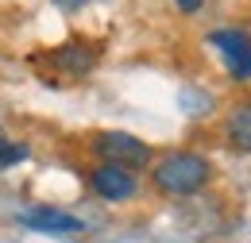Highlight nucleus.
<instances>
[{"label":"nucleus","instance_id":"f257e3e1","mask_svg":"<svg viewBox=\"0 0 251 243\" xmlns=\"http://www.w3.org/2000/svg\"><path fill=\"white\" fill-rule=\"evenodd\" d=\"M151 182H155L162 193H170V197H189V193L205 189V182H209V162H205L201 154H189V151L166 154L155 166Z\"/></svg>","mask_w":251,"mask_h":243},{"label":"nucleus","instance_id":"f03ea898","mask_svg":"<svg viewBox=\"0 0 251 243\" xmlns=\"http://www.w3.org/2000/svg\"><path fill=\"white\" fill-rule=\"evenodd\" d=\"M93 151L104 158V162H112V166H147V158H151V147L147 143H139L135 135H127V131H100L93 139Z\"/></svg>","mask_w":251,"mask_h":243},{"label":"nucleus","instance_id":"7ed1b4c3","mask_svg":"<svg viewBox=\"0 0 251 243\" xmlns=\"http://www.w3.org/2000/svg\"><path fill=\"white\" fill-rule=\"evenodd\" d=\"M209 43L224 54L232 77H251V39L244 35V31H236V27L213 31V35H209Z\"/></svg>","mask_w":251,"mask_h":243},{"label":"nucleus","instance_id":"20e7f679","mask_svg":"<svg viewBox=\"0 0 251 243\" xmlns=\"http://www.w3.org/2000/svg\"><path fill=\"white\" fill-rule=\"evenodd\" d=\"M89 185H93L97 197H104V201H127L139 189L135 174L124 170V166H112V162H100L93 174H89Z\"/></svg>","mask_w":251,"mask_h":243},{"label":"nucleus","instance_id":"39448f33","mask_svg":"<svg viewBox=\"0 0 251 243\" xmlns=\"http://www.w3.org/2000/svg\"><path fill=\"white\" fill-rule=\"evenodd\" d=\"M27 228L35 232H58V236H74V232H85V224L70 213H58V209H27L20 216Z\"/></svg>","mask_w":251,"mask_h":243},{"label":"nucleus","instance_id":"423d86ee","mask_svg":"<svg viewBox=\"0 0 251 243\" xmlns=\"http://www.w3.org/2000/svg\"><path fill=\"white\" fill-rule=\"evenodd\" d=\"M228 139L236 143V151L251 154V104H236L228 116Z\"/></svg>","mask_w":251,"mask_h":243},{"label":"nucleus","instance_id":"0eeeda50","mask_svg":"<svg viewBox=\"0 0 251 243\" xmlns=\"http://www.w3.org/2000/svg\"><path fill=\"white\" fill-rule=\"evenodd\" d=\"M54 58H58V66H66L70 73H85V70L93 66L89 50H85V47H77V43H70V47H62V50H54Z\"/></svg>","mask_w":251,"mask_h":243},{"label":"nucleus","instance_id":"6e6552de","mask_svg":"<svg viewBox=\"0 0 251 243\" xmlns=\"http://www.w3.org/2000/svg\"><path fill=\"white\" fill-rule=\"evenodd\" d=\"M24 158H27V147H24V143H8V139H0V170L16 166V162H24Z\"/></svg>","mask_w":251,"mask_h":243},{"label":"nucleus","instance_id":"1a4fd4ad","mask_svg":"<svg viewBox=\"0 0 251 243\" xmlns=\"http://www.w3.org/2000/svg\"><path fill=\"white\" fill-rule=\"evenodd\" d=\"M182 108H189V112H209L213 108V100L209 97H197V93H182Z\"/></svg>","mask_w":251,"mask_h":243},{"label":"nucleus","instance_id":"9d476101","mask_svg":"<svg viewBox=\"0 0 251 243\" xmlns=\"http://www.w3.org/2000/svg\"><path fill=\"white\" fill-rule=\"evenodd\" d=\"M58 8H66V12H74V8H81V4H89V0H54Z\"/></svg>","mask_w":251,"mask_h":243},{"label":"nucleus","instance_id":"9b49d317","mask_svg":"<svg viewBox=\"0 0 251 243\" xmlns=\"http://www.w3.org/2000/svg\"><path fill=\"white\" fill-rule=\"evenodd\" d=\"M178 8H182V12H197V8H201V0H178Z\"/></svg>","mask_w":251,"mask_h":243}]
</instances>
